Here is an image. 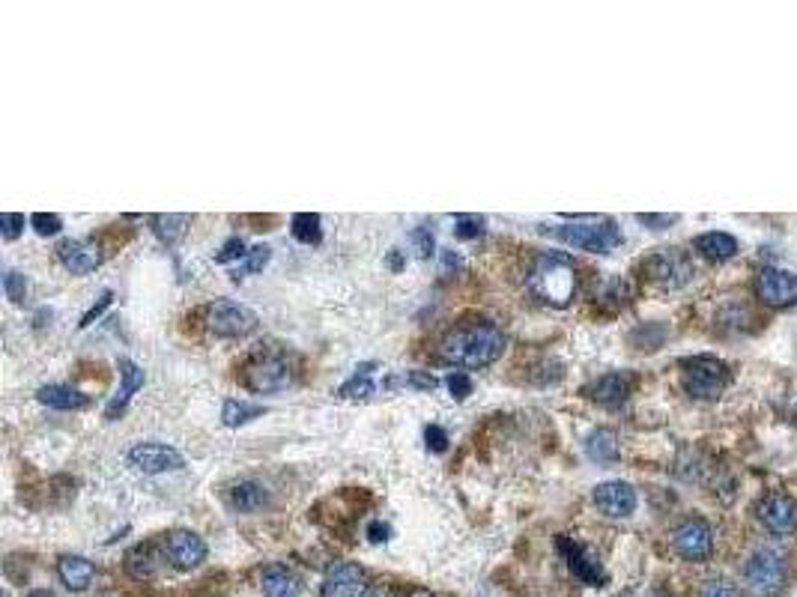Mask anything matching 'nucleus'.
Returning <instances> with one entry per match:
<instances>
[{
	"label": "nucleus",
	"mask_w": 797,
	"mask_h": 597,
	"mask_svg": "<svg viewBox=\"0 0 797 597\" xmlns=\"http://www.w3.org/2000/svg\"><path fill=\"white\" fill-rule=\"evenodd\" d=\"M505 347H508V338H505V332L496 323L472 320V323H463V326L451 329L442 338L439 356H442V362H448L454 368L478 371V368H487V365L499 362Z\"/></svg>",
	"instance_id": "nucleus-1"
},
{
	"label": "nucleus",
	"mask_w": 797,
	"mask_h": 597,
	"mask_svg": "<svg viewBox=\"0 0 797 597\" xmlns=\"http://www.w3.org/2000/svg\"><path fill=\"white\" fill-rule=\"evenodd\" d=\"M529 287L532 293L553 308H568L571 299L577 296V266L568 254L562 251H547L535 260L529 272Z\"/></svg>",
	"instance_id": "nucleus-2"
},
{
	"label": "nucleus",
	"mask_w": 797,
	"mask_h": 597,
	"mask_svg": "<svg viewBox=\"0 0 797 597\" xmlns=\"http://www.w3.org/2000/svg\"><path fill=\"white\" fill-rule=\"evenodd\" d=\"M747 589L759 597H780L789 583V556L777 547L756 550L744 565Z\"/></svg>",
	"instance_id": "nucleus-3"
},
{
	"label": "nucleus",
	"mask_w": 797,
	"mask_h": 597,
	"mask_svg": "<svg viewBox=\"0 0 797 597\" xmlns=\"http://www.w3.org/2000/svg\"><path fill=\"white\" fill-rule=\"evenodd\" d=\"M553 236L565 245H574L592 254H609L612 248L621 245V227L612 218H577L574 224L556 227Z\"/></svg>",
	"instance_id": "nucleus-4"
},
{
	"label": "nucleus",
	"mask_w": 797,
	"mask_h": 597,
	"mask_svg": "<svg viewBox=\"0 0 797 597\" xmlns=\"http://www.w3.org/2000/svg\"><path fill=\"white\" fill-rule=\"evenodd\" d=\"M681 386L690 398L714 400L729 386V368L714 356H696L681 362Z\"/></svg>",
	"instance_id": "nucleus-5"
},
{
	"label": "nucleus",
	"mask_w": 797,
	"mask_h": 597,
	"mask_svg": "<svg viewBox=\"0 0 797 597\" xmlns=\"http://www.w3.org/2000/svg\"><path fill=\"white\" fill-rule=\"evenodd\" d=\"M242 383L257 392V395H275V392H284L290 383H293V362L281 353H269V356H257L245 374H242Z\"/></svg>",
	"instance_id": "nucleus-6"
},
{
	"label": "nucleus",
	"mask_w": 797,
	"mask_h": 597,
	"mask_svg": "<svg viewBox=\"0 0 797 597\" xmlns=\"http://www.w3.org/2000/svg\"><path fill=\"white\" fill-rule=\"evenodd\" d=\"M206 329L218 338H245L257 329V314L239 302H212L206 308Z\"/></svg>",
	"instance_id": "nucleus-7"
},
{
	"label": "nucleus",
	"mask_w": 797,
	"mask_h": 597,
	"mask_svg": "<svg viewBox=\"0 0 797 597\" xmlns=\"http://www.w3.org/2000/svg\"><path fill=\"white\" fill-rule=\"evenodd\" d=\"M645 275H648L654 284L666 287V290H678V287H684V284L690 281V275H693V263H690V257H687L684 251H678V248H663V251H657V254H651V257L645 260Z\"/></svg>",
	"instance_id": "nucleus-8"
},
{
	"label": "nucleus",
	"mask_w": 797,
	"mask_h": 597,
	"mask_svg": "<svg viewBox=\"0 0 797 597\" xmlns=\"http://www.w3.org/2000/svg\"><path fill=\"white\" fill-rule=\"evenodd\" d=\"M129 466H135L144 475H162V472H177L186 466V457L162 442H141L129 451Z\"/></svg>",
	"instance_id": "nucleus-9"
},
{
	"label": "nucleus",
	"mask_w": 797,
	"mask_h": 597,
	"mask_svg": "<svg viewBox=\"0 0 797 597\" xmlns=\"http://www.w3.org/2000/svg\"><path fill=\"white\" fill-rule=\"evenodd\" d=\"M672 547L687 562H705L714 553V532L705 520H684L672 532Z\"/></svg>",
	"instance_id": "nucleus-10"
},
{
	"label": "nucleus",
	"mask_w": 797,
	"mask_h": 597,
	"mask_svg": "<svg viewBox=\"0 0 797 597\" xmlns=\"http://www.w3.org/2000/svg\"><path fill=\"white\" fill-rule=\"evenodd\" d=\"M556 547H559V553L565 556L571 574H574L580 583H586V586H603V583H606V571H603L598 553H595L592 547H586V544H580V541H574V538H565V535L556 541Z\"/></svg>",
	"instance_id": "nucleus-11"
},
{
	"label": "nucleus",
	"mask_w": 797,
	"mask_h": 597,
	"mask_svg": "<svg viewBox=\"0 0 797 597\" xmlns=\"http://www.w3.org/2000/svg\"><path fill=\"white\" fill-rule=\"evenodd\" d=\"M168 562L177 568V571H195L206 562V544L203 538L189 532V529H174L165 535V544H162Z\"/></svg>",
	"instance_id": "nucleus-12"
},
{
	"label": "nucleus",
	"mask_w": 797,
	"mask_h": 597,
	"mask_svg": "<svg viewBox=\"0 0 797 597\" xmlns=\"http://www.w3.org/2000/svg\"><path fill=\"white\" fill-rule=\"evenodd\" d=\"M756 296L771 308H789L797 302V275L768 266L756 278Z\"/></svg>",
	"instance_id": "nucleus-13"
},
{
	"label": "nucleus",
	"mask_w": 797,
	"mask_h": 597,
	"mask_svg": "<svg viewBox=\"0 0 797 597\" xmlns=\"http://www.w3.org/2000/svg\"><path fill=\"white\" fill-rule=\"evenodd\" d=\"M756 517L768 532L777 535H789L797 526V505L795 499L783 496V493H768L759 505H756Z\"/></svg>",
	"instance_id": "nucleus-14"
},
{
	"label": "nucleus",
	"mask_w": 797,
	"mask_h": 597,
	"mask_svg": "<svg viewBox=\"0 0 797 597\" xmlns=\"http://www.w3.org/2000/svg\"><path fill=\"white\" fill-rule=\"evenodd\" d=\"M57 257L72 275H90L102 266V251L93 239H63L57 245Z\"/></svg>",
	"instance_id": "nucleus-15"
},
{
	"label": "nucleus",
	"mask_w": 797,
	"mask_h": 597,
	"mask_svg": "<svg viewBox=\"0 0 797 597\" xmlns=\"http://www.w3.org/2000/svg\"><path fill=\"white\" fill-rule=\"evenodd\" d=\"M595 505L612 520L630 517L636 511V490L627 481H603L595 487Z\"/></svg>",
	"instance_id": "nucleus-16"
},
{
	"label": "nucleus",
	"mask_w": 797,
	"mask_h": 597,
	"mask_svg": "<svg viewBox=\"0 0 797 597\" xmlns=\"http://www.w3.org/2000/svg\"><path fill=\"white\" fill-rule=\"evenodd\" d=\"M365 583V571L353 562H338L329 568L323 586H320V597H356Z\"/></svg>",
	"instance_id": "nucleus-17"
},
{
	"label": "nucleus",
	"mask_w": 797,
	"mask_h": 597,
	"mask_svg": "<svg viewBox=\"0 0 797 597\" xmlns=\"http://www.w3.org/2000/svg\"><path fill=\"white\" fill-rule=\"evenodd\" d=\"M633 383H636L633 374H627V371H612V374L598 377V380L586 389V395L595 400V403H600V406L615 409V406H621L624 400L630 398Z\"/></svg>",
	"instance_id": "nucleus-18"
},
{
	"label": "nucleus",
	"mask_w": 797,
	"mask_h": 597,
	"mask_svg": "<svg viewBox=\"0 0 797 597\" xmlns=\"http://www.w3.org/2000/svg\"><path fill=\"white\" fill-rule=\"evenodd\" d=\"M120 380H123L120 392H117V395L111 398V403L105 406V418H108V421H117V418L126 412V406H129V400L135 398V392L144 389L147 374H144V368L135 365L132 359H120Z\"/></svg>",
	"instance_id": "nucleus-19"
},
{
	"label": "nucleus",
	"mask_w": 797,
	"mask_h": 597,
	"mask_svg": "<svg viewBox=\"0 0 797 597\" xmlns=\"http://www.w3.org/2000/svg\"><path fill=\"white\" fill-rule=\"evenodd\" d=\"M227 505L236 514H257L269 505V490L260 481H236L227 490Z\"/></svg>",
	"instance_id": "nucleus-20"
},
{
	"label": "nucleus",
	"mask_w": 797,
	"mask_h": 597,
	"mask_svg": "<svg viewBox=\"0 0 797 597\" xmlns=\"http://www.w3.org/2000/svg\"><path fill=\"white\" fill-rule=\"evenodd\" d=\"M165 553H159L153 544H138L126 553V574L138 583H147L153 577H159L162 565H165Z\"/></svg>",
	"instance_id": "nucleus-21"
},
{
	"label": "nucleus",
	"mask_w": 797,
	"mask_h": 597,
	"mask_svg": "<svg viewBox=\"0 0 797 597\" xmlns=\"http://www.w3.org/2000/svg\"><path fill=\"white\" fill-rule=\"evenodd\" d=\"M57 577L69 592H84L96 580V565L84 556H63L57 562Z\"/></svg>",
	"instance_id": "nucleus-22"
},
{
	"label": "nucleus",
	"mask_w": 797,
	"mask_h": 597,
	"mask_svg": "<svg viewBox=\"0 0 797 597\" xmlns=\"http://www.w3.org/2000/svg\"><path fill=\"white\" fill-rule=\"evenodd\" d=\"M696 251L711 263H723V260L738 254V239L732 233H723V230H708V233L696 236Z\"/></svg>",
	"instance_id": "nucleus-23"
},
{
	"label": "nucleus",
	"mask_w": 797,
	"mask_h": 597,
	"mask_svg": "<svg viewBox=\"0 0 797 597\" xmlns=\"http://www.w3.org/2000/svg\"><path fill=\"white\" fill-rule=\"evenodd\" d=\"M260 589L266 597H299V580L284 565H269L260 577Z\"/></svg>",
	"instance_id": "nucleus-24"
},
{
	"label": "nucleus",
	"mask_w": 797,
	"mask_h": 597,
	"mask_svg": "<svg viewBox=\"0 0 797 597\" xmlns=\"http://www.w3.org/2000/svg\"><path fill=\"white\" fill-rule=\"evenodd\" d=\"M36 400L48 409H60V412H72V409H84L90 398L72 386H42L36 392Z\"/></svg>",
	"instance_id": "nucleus-25"
},
{
	"label": "nucleus",
	"mask_w": 797,
	"mask_h": 597,
	"mask_svg": "<svg viewBox=\"0 0 797 597\" xmlns=\"http://www.w3.org/2000/svg\"><path fill=\"white\" fill-rule=\"evenodd\" d=\"M192 215H186V212H162V215H153L150 218V224H153V233L165 242V245H177L186 233H189V227H192Z\"/></svg>",
	"instance_id": "nucleus-26"
},
{
	"label": "nucleus",
	"mask_w": 797,
	"mask_h": 597,
	"mask_svg": "<svg viewBox=\"0 0 797 597\" xmlns=\"http://www.w3.org/2000/svg\"><path fill=\"white\" fill-rule=\"evenodd\" d=\"M374 368H377V362H365V365H359L356 368V374L338 389V398L344 400H368L374 398V392H377V386L371 383V374H374Z\"/></svg>",
	"instance_id": "nucleus-27"
},
{
	"label": "nucleus",
	"mask_w": 797,
	"mask_h": 597,
	"mask_svg": "<svg viewBox=\"0 0 797 597\" xmlns=\"http://www.w3.org/2000/svg\"><path fill=\"white\" fill-rule=\"evenodd\" d=\"M586 454L595 463H615L618 460V436L609 427H598L595 433H589L586 439Z\"/></svg>",
	"instance_id": "nucleus-28"
},
{
	"label": "nucleus",
	"mask_w": 797,
	"mask_h": 597,
	"mask_svg": "<svg viewBox=\"0 0 797 597\" xmlns=\"http://www.w3.org/2000/svg\"><path fill=\"white\" fill-rule=\"evenodd\" d=\"M290 233L302 245H317L323 239V218L317 212H296L290 218Z\"/></svg>",
	"instance_id": "nucleus-29"
},
{
	"label": "nucleus",
	"mask_w": 797,
	"mask_h": 597,
	"mask_svg": "<svg viewBox=\"0 0 797 597\" xmlns=\"http://www.w3.org/2000/svg\"><path fill=\"white\" fill-rule=\"evenodd\" d=\"M439 380L430 371H406L400 377H389L386 389H412V392H433Z\"/></svg>",
	"instance_id": "nucleus-30"
},
{
	"label": "nucleus",
	"mask_w": 797,
	"mask_h": 597,
	"mask_svg": "<svg viewBox=\"0 0 797 597\" xmlns=\"http://www.w3.org/2000/svg\"><path fill=\"white\" fill-rule=\"evenodd\" d=\"M257 415H263V406H251V403H242V400H224V406H221L224 427H242V424H248Z\"/></svg>",
	"instance_id": "nucleus-31"
},
{
	"label": "nucleus",
	"mask_w": 797,
	"mask_h": 597,
	"mask_svg": "<svg viewBox=\"0 0 797 597\" xmlns=\"http://www.w3.org/2000/svg\"><path fill=\"white\" fill-rule=\"evenodd\" d=\"M269 257H272V248L269 245H254V248H248V254H245V260H242V266H236L230 275H233V281H239V278H245V275H254V272H260L266 263H269Z\"/></svg>",
	"instance_id": "nucleus-32"
},
{
	"label": "nucleus",
	"mask_w": 797,
	"mask_h": 597,
	"mask_svg": "<svg viewBox=\"0 0 797 597\" xmlns=\"http://www.w3.org/2000/svg\"><path fill=\"white\" fill-rule=\"evenodd\" d=\"M27 290H30L27 275H21L18 269H6V272H3V293H6L9 302L21 305V302L27 299Z\"/></svg>",
	"instance_id": "nucleus-33"
},
{
	"label": "nucleus",
	"mask_w": 797,
	"mask_h": 597,
	"mask_svg": "<svg viewBox=\"0 0 797 597\" xmlns=\"http://www.w3.org/2000/svg\"><path fill=\"white\" fill-rule=\"evenodd\" d=\"M484 215H454V236L457 239H478L484 233Z\"/></svg>",
	"instance_id": "nucleus-34"
},
{
	"label": "nucleus",
	"mask_w": 797,
	"mask_h": 597,
	"mask_svg": "<svg viewBox=\"0 0 797 597\" xmlns=\"http://www.w3.org/2000/svg\"><path fill=\"white\" fill-rule=\"evenodd\" d=\"M409 242H412V248H415V254H418L421 260H430V257L436 254V239H433L430 227H415V230L409 233Z\"/></svg>",
	"instance_id": "nucleus-35"
},
{
	"label": "nucleus",
	"mask_w": 797,
	"mask_h": 597,
	"mask_svg": "<svg viewBox=\"0 0 797 597\" xmlns=\"http://www.w3.org/2000/svg\"><path fill=\"white\" fill-rule=\"evenodd\" d=\"M30 227L39 233V236H54L63 230V218L54 215V212H33L30 215Z\"/></svg>",
	"instance_id": "nucleus-36"
},
{
	"label": "nucleus",
	"mask_w": 797,
	"mask_h": 597,
	"mask_svg": "<svg viewBox=\"0 0 797 597\" xmlns=\"http://www.w3.org/2000/svg\"><path fill=\"white\" fill-rule=\"evenodd\" d=\"M696 597H741V589L732 580H708L702 583Z\"/></svg>",
	"instance_id": "nucleus-37"
},
{
	"label": "nucleus",
	"mask_w": 797,
	"mask_h": 597,
	"mask_svg": "<svg viewBox=\"0 0 797 597\" xmlns=\"http://www.w3.org/2000/svg\"><path fill=\"white\" fill-rule=\"evenodd\" d=\"M245 254H248V248H245V239H239V236H233V239H227L224 245H221V251L215 254V263H233V260H245Z\"/></svg>",
	"instance_id": "nucleus-38"
},
{
	"label": "nucleus",
	"mask_w": 797,
	"mask_h": 597,
	"mask_svg": "<svg viewBox=\"0 0 797 597\" xmlns=\"http://www.w3.org/2000/svg\"><path fill=\"white\" fill-rule=\"evenodd\" d=\"M111 302H114V293L111 290H102V296L90 305V311L81 317V323H78V329H90L93 326V320H99L108 308H111Z\"/></svg>",
	"instance_id": "nucleus-39"
},
{
	"label": "nucleus",
	"mask_w": 797,
	"mask_h": 597,
	"mask_svg": "<svg viewBox=\"0 0 797 597\" xmlns=\"http://www.w3.org/2000/svg\"><path fill=\"white\" fill-rule=\"evenodd\" d=\"M445 386H448V392H451V398L454 400H466L469 395H472V377H469V374H463V371H454V374H448Z\"/></svg>",
	"instance_id": "nucleus-40"
},
{
	"label": "nucleus",
	"mask_w": 797,
	"mask_h": 597,
	"mask_svg": "<svg viewBox=\"0 0 797 597\" xmlns=\"http://www.w3.org/2000/svg\"><path fill=\"white\" fill-rule=\"evenodd\" d=\"M21 230H24V215H21V212H3V215H0V236H3L6 242L18 239Z\"/></svg>",
	"instance_id": "nucleus-41"
},
{
	"label": "nucleus",
	"mask_w": 797,
	"mask_h": 597,
	"mask_svg": "<svg viewBox=\"0 0 797 597\" xmlns=\"http://www.w3.org/2000/svg\"><path fill=\"white\" fill-rule=\"evenodd\" d=\"M424 442H427V451H433V454L448 451V433H445V427H439V424H427V427H424Z\"/></svg>",
	"instance_id": "nucleus-42"
},
{
	"label": "nucleus",
	"mask_w": 797,
	"mask_h": 597,
	"mask_svg": "<svg viewBox=\"0 0 797 597\" xmlns=\"http://www.w3.org/2000/svg\"><path fill=\"white\" fill-rule=\"evenodd\" d=\"M636 218H639L642 224H648L651 230H666L669 224H675V221H678V215H645V212H642V215H636Z\"/></svg>",
	"instance_id": "nucleus-43"
},
{
	"label": "nucleus",
	"mask_w": 797,
	"mask_h": 597,
	"mask_svg": "<svg viewBox=\"0 0 797 597\" xmlns=\"http://www.w3.org/2000/svg\"><path fill=\"white\" fill-rule=\"evenodd\" d=\"M368 538H371L374 544H386V541L392 538V526L383 523V520H374V523L368 526Z\"/></svg>",
	"instance_id": "nucleus-44"
},
{
	"label": "nucleus",
	"mask_w": 797,
	"mask_h": 597,
	"mask_svg": "<svg viewBox=\"0 0 797 597\" xmlns=\"http://www.w3.org/2000/svg\"><path fill=\"white\" fill-rule=\"evenodd\" d=\"M359 597H395V592L386 583H374V586H365V592Z\"/></svg>",
	"instance_id": "nucleus-45"
},
{
	"label": "nucleus",
	"mask_w": 797,
	"mask_h": 597,
	"mask_svg": "<svg viewBox=\"0 0 797 597\" xmlns=\"http://www.w3.org/2000/svg\"><path fill=\"white\" fill-rule=\"evenodd\" d=\"M386 263H389V269H392V272H400V269L406 266V254H403L400 248H392V251H389V257H386Z\"/></svg>",
	"instance_id": "nucleus-46"
},
{
	"label": "nucleus",
	"mask_w": 797,
	"mask_h": 597,
	"mask_svg": "<svg viewBox=\"0 0 797 597\" xmlns=\"http://www.w3.org/2000/svg\"><path fill=\"white\" fill-rule=\"evenodd\" d=\"M442 257H445V266H463V260H460V257L454 254V251H445Z\"/></svg>",
	"instance_id": "nucleus-47"
},
{
	"label": "nucleus",
	"mask_w": 797,
	"mask_h": 597,
	"mask_svg": "<svg viewBox=\"0 0 797 597\" xmlns=\"http://www.w3.org/2000/svg\"><path fill=\"white\" fill-rule=\"evenodd\" d=\"M27 597H57V595L48 592V589H33V592H27Z\"/></svg>",
	"instance_id": "nucleus-48"
},
{
	"label": "nucleus",
	"mask_w": 797,
	"mask_h": 597,
	"mask_svg": "<svg viewBox=\"0 0 797 597\" xmlns=\"http://www.w3.org/2000/svg\"><path fill=\"white\" fill-rule=\"evenodd\" d=\"M412 597H433V595H427V592H415Z\"/></svg>",
	"instance_id": "nucleus-49"
},
{
	"label": "nucleus",
	"mask_w": 797,
	"mask_h": 597,
	"mask_svg": "<svg viewBox=\"0 0 797 597\" xmlns=\"http://www.w3.org/2000/svg\"><path fill=\"white\" fill-rule=\"evenodd\" d=\"M3 597H9V595H3Z\"/></svg>",
	"instance_id": "nucleus-50"
}]
</instances>
